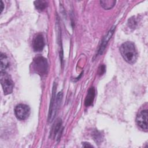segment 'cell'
<instances>
[{"instance_id":"3","label":"cell","mask_w":148,"mask_h":148,"mask_svg":"<svg viewBox=\"0 0 148 148\" xmlns=\"http://www.w3.org/2000/svg\"><path fill=\"white\" fill-rule=\"evenodd\" d=\"M0 80L4 94L7 95L12 93L13 91L14 84L10 75H9V74L7 73L5 71L1 72Z\"/></svg>"},{"instance_id":"9","label":"cell","mask_w":148,"mask_h":148,"mask_svg":"<svg viewBox=\"0 0 148 148\" xmlns=\"http://www.w3.org/2000/svg\"><path fill=\"white\" fill-rule=\"evenodd\" d=\"M0 61H1V72L5 71V70L9 66V62L7 56L1 53L0 57Z\"/></svg>"},{"instance_id":"8","label":"cell","mask_w":148,"mask_h":148,"mask_svg":"<svg viewBox=\"0 0 148 148\" xmlns=\"http://www.w3.org/2000/svg\"><path fill=\"white\" fill-rule=\"evenodd\" d=\"M114 27H112L110 31L108 32L107 35L104 37L102 43H101V45L100 46V47H99V54H102L103 50H105V47L106 46V44L108 43V42L109 41V40L110 39V38H111V36H112L113 32H114Z\"/></svg>"},{"instance_id":"12","label":"cell","mask_w":148,"mask_h":148,"mask_svg":"<svg viewBox=\"0 0 148 148\" xmlns=\"http://www.w3.org/2000/svg\"><path fill=\"white\" fill-rule=\"evenodd\" d=\"M36 9L39 11H43L47 6V2L46 1H36L34 2Z\"/></svg>"},{"instance_id":"15","label":"cell","mask_w":148,"mask_h":148,"mask_svg":"<svg viewBox=\"0 0 148 148\" xmlns=\"http://www.w3.org/2000/svg\"><path fill=\"white\" fill-rule=\"evenodd\" d=\"M3 2L2 1H0V9H1V13H2L3 9Z\"/></svg>"},{"instance_id":"4","label":"cell","mask_w":148,"mask_h":148,"mask_svg":"<svg viewBox=\"0 0 148 148\" xmlns=\"http://www.w3.org/2000/svg\"><path fill=\"white\" fill-rule=\"evenodd\" d=\"M30 113L29 107L25 104H19L14 108V114L16 117L21 120L27 119Z\"/></svg>"},{"instance_id":"10","label":"cell","mask_w":148,"mask_h":148,"mask_svg":"<svg viewBox=\"0 0 148 148\" xmlns=\"http://www.w3.org/2000/svg\"><path fill=\"white\" fill-rule=\"evenodd\" d=\"M61 119H58L56 121V122L55 123V124H54L52 130H51V135L54 136V137L56 136L58 134V133L60 132V130H61Z\"/></svg>"},{"instance_id":"6","label":"cell","mask_w":148,"mask_h":148,"mask_svg":"<svg viewBox=\"0 0 148 148\" xmlns=\"http://www.w3.org/2000/svg\"><path fill=\"white\" fill-rule=\"evenodd\" d=\"M45 46V40L42 35L38 34L34 39L32 47L35 51H41Z\"/></svg>"},{"instance_id":"16","label":"cell","mask_w":148,"mask_h":148,"mask_svg":"<svg viewBox=\"0 0 148 148\" xmlns=\"http://www.w3.org/2000/svg\"><path fill=\"white\" fill-rule=\"evenodd\" d=\"M83 146L84 147H92V145H90L89 143H87V142H83Z\"/></svg>"},{"instance_id":"11","label":"cell","mask_w":148,"mask_h":148,"mask_svg":"<svg viewBox=\"0 0 148 148\" xmlns=\"http://www.w3.org/2000/svg\"><path fill=\"white\" fill-rule=\"evenodd\" d=\"M116 1H112V0H106V1H101L100 3L101 6L105 9H110L112 8Z\"/></svg>"},{"instance_id":"7","label":"cell","mask_w":148,"mask_h":148,"mask_svg":"<svg viewBox=\"0 0 148 148\" xmlns=\"http://www.w3.org/2000/svg\"><path fill=\"white\" fill-rule=\"evenodd\" d=\"M95 97V89L93 87L89 88L87 92V96L85 99L84 101V105L88 107L91 106L94 101Z\"/></svg>"},{"instance_id":"13","label":"cell","mask_w":148,"mask_h":148,"mask_svg":"<svg viewBox=\"0 0 148 148\" xmlns=\"http://www.w3.org/2000/svg\"><path fill=\"white\" fill-rule=\"evenodd\" d=\"M93 136H94V140L97 142H99V141H101L102 140V135H101V134L97 131H95L94 132V134H93Z\"/></svg>"},{"instance_id":"1","label":"cell","mask_w":148,"mask_h":148,"mask_svg":"<svg viewBox=\"0 0 148 148\" xmlns=\"http://www.w3.org/2000/svg\"><path fill=\"white\" fill-rule=\"evenodd\" d=\"M120 53L124 60L131 64H134L138 57V53L134 44L131 42L123 43L120 48Z\"/></svg>"},{"instance_id":"2","label":"cell","mask_w":148,"mask_h":148,"mask_svg":"<svg viewBox=\"0 0 148 148\" xmlns=\"http://www.w3.org/2000/svg\"><path fill=\"white\" fill-rule=\"evenodd\" d=\"M32 69L40 75L47 74L48 71V63L47 60L40 56L34 58L32 64Z\"/></svg>"},{"instance_id":"5","label":"cell","mask_w":148,"mask_h":148,"mask_svg":"<svg viewBox=\"0 0 148 148\" xmlns=\"http://www.w3.org/2000/svg\"><path fill=\"white\" fill-rule=\"evenodd\" d=\"M136 122L138 125L143 130L147 131L148 112L147 110H141L136 116Z\"/></svg>"},{"instance_id":"14","label":"cell","mask_w":148,"mask_h":148,"mask_svg":"<svg viewBox=\"0 0 148 148\" xmlns=\"http://www.w3.org/2000/svg\"><path fill=\"white\" fill-rule=\"evenodd\" d=\"M105 72V66L104 65H101L100 67H99V75H102L103 73Z\"/></svg>"}]
</instances>
